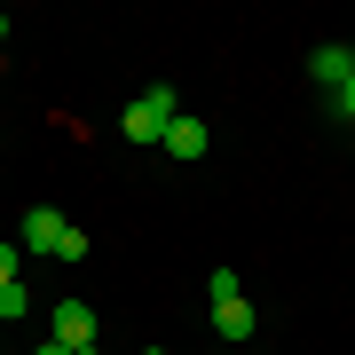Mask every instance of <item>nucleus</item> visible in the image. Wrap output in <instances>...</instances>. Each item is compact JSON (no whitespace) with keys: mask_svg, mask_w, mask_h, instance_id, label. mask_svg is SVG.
Instances as JSON below:
<instances>
[{"mask_svg":"<svg viewBox=\"0 0 355 355\" xmlns=\"http://www.w3.org/2000/svg\"><path fill=\"white\" fill-rule=\"evenodd\" d=\"M182 119V95L174 87H142L135 103H127V119H119V127H127V142H142V150H150V142H166V127H174Z\"/></svg>","mask_w":355,"mask_h":355,"instance_id":"f257e3e1","label":"nucleus"},{"mask_svg":"<svg viewBox=\"0 0 355 355\" xmlns=\"http://www.w3.org/2000/svg\"><path fill=\"white\" fill-rule=\"evenodd\" d=\"M64 214H48V205H32L24 221H16V245H24V253H55V245H64Z\"/></svg>","mask_w":355,"mask_h":355,"instance_id":"f03ea898","label":"nucleus"},{"mask_svg":"<svg viewBox=\"0 0 355 355\" xmlns=\"http://www.w3.org/2000/svg\"><path fill=\"white\" fill-rule=\"evenodd\" d=\"M48 331H55L64 347H95V308H87V300H55Z\"/></svg>","mask_w":355,"mask_h":355,"instance_id":"7ed1b4c3","label":"nucleus"},{"mask_svg":"<svg viewBox=\"0 0 355 355\" xmlns=\"http://www.w3.org/2000/svg\"><path fill=\"white\" fill-rule=\"evenodd\" d=\"M308 79H316V87H331V95H340L347 79H355V48H316V55H308Z\"/></svg>","mask_w":355,"mask_h":355,"instance_id":"20e7f679","label":"nucleus"},{"mask_svg":"<svg viewBox=\"0 0 355 355\" xmlns=\"http://www.w3.org/2000/svg\"><path fill=\"white\" fill-rule=\"evenodd\" d=\"M158 150H166V158H182V166H190V158H205V127H198V119H190V111H182V119H174V127H166V142H158Z\"/></svg>","mask_w":355,"mask_h":355,"instance_id":"39448f33","label":"nucleus"},{"mask_svg":"<svg viewBox=\"0 0 355 355\" xmlns=\"http://www.w3.org/2000/svg\"><path fill=\"white\" fill-rule=\"evenodd\" d=\"M214 331H221V340H253V300H245V292L221 300V308H214Z\"/></svg>","mask_w":355,"mask_h":355,"instance_id":"423d86ee","label":"nucleus"},{"mask_svg":"<svg viewBox=\"0 0 355 355\" xmlns=\"http://www.w3.org/2000/svg\"><path fill=\"white\" fill-rule=\"evenodd\" d=\"M24 308H32V292H24V284H0V316H24Z\"/></svg>","mask_w":355,"mask_h":355,"instance_id":"0eeeda50","label":"nucleus"},{"mask_svg":"<svg viewBox=\"0 0 355 355\" xmlns=\"http://www.w3.org/2000/svg\"><path fill=\"white\" fill-rule=\"evenodd\" d=\"M16 261H24V245H0V284H16Z\"/></svg>","mask_w":355,"mask_h":355,"instance_id":"6e6552de","label":"nucleus"},{"mask_svg":"<svg viewBox=\"0 0 355 355\" xmlns=\"http://www.w3.org/2000/svg\"><path fill=\"white\" fill-rule=\"evenodd\" d=\"M331 111H340V119H355V79H347L340 95H331Z\"/></svg>","mask_w":355,"mask_h":355,"instance_id":"1a4fd4ad","label":"nucleus"},{"mask_svg":"<svg viewBox=\"0 0 355 355\" xmlns=\"http://www.w3.org/2000/svg\"><path fill=\"white\" fill-rule=\"evenodd\" d=\"M32 355H71V347H64V340H40V347H32Z\"/></svg>","mask_w":355,"mask_h":355,"instance_id":"9d476101","label":"nucleus"},{"mask_svg":"<svg viewBox=\"0 0 355 355\" xmlns=\"http://www.w3.org/2000/svg\"><path fill=\"white\" fill-rule=\"evenodd\" d=\"M71 355H103V347H71Z\"/></svg>","mask_w":355,"mask_h":355,"instance_id":"9b49d317","label":"nucleus"},{"mask_svg":"<svg viewBox=\"0 0 355 355\" xmlns=\"http://www.w3.org/2000/svg\"><path fill=\"white\" fill-rule=\"evenodd\" d=\"M142 355H166V347H142Z\"/></svg>","mask_w":355,"mask_h":355,"instance_id":"f8f14e48","label":"nucleus"}]
</instances>
